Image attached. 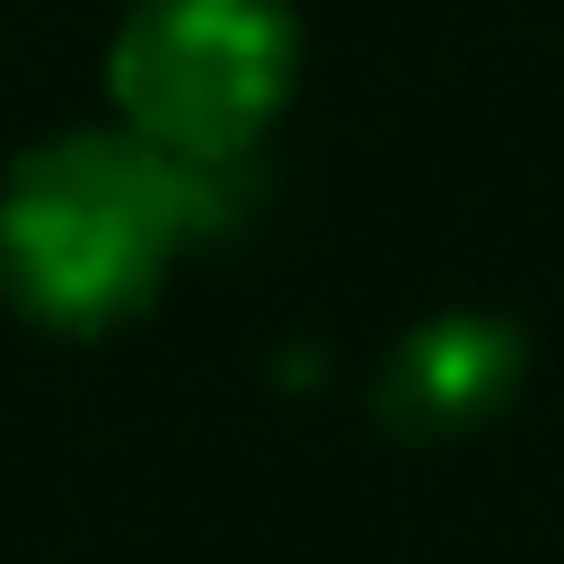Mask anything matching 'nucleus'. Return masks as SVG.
I'll use <instances>...</instances> for the list:
<instances>
[{"label":"nucleus","instance_id":"7ed1b4c3","mask_svg":"<svg viewBox=\"0 0 564 564\" xmlns=\"http://www.w3.org/2000/svg\"><path fill=\"white\" fill-rule=\"evenodd\" d=\"M529 379V335L494 308H441L405 326L379 361V423L405 441H458L494 423Z\"/></svg>","mask_w":564,"mask_h":564},{"label":"nucleus","instance_id":"f257e3e1","mask_svg":"<svg viewBox=\"0 0 564 564\" xmlns=\"http://www.w3.org/2000/svg\"><path fill=\"white\" fill-rule=\"evenodd\" d=\"M238 167H194L132 123H70L0 176V291L44 335L132 326L176 256L229 220Z\"/></svg>","mask_w":564,"mask_h":564},{"label":"nucleus","instance_id":"f03ea898","mask_svg":"<svg viewBox=\"0 0 564 564\" xmlns=\"http://www.w3.org/2000/svg\"><path fill=\"white\" fill-rule=\"evenodd\" d=\"M300 88V9L291 0H132L106 44L115 123L194 159L247 167Z\"/></svg>","mask_w":564,"mask_h":564}]
</instances>
